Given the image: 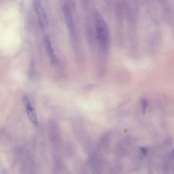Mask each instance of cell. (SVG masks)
<instances>
[{
    "label": "cell",
    "mask_w": 174,
    "mask_h": 174,
    "mask_svg": "<svg viewBox=\"0 0 174 174\" xmlns=\"http://www.w3.org/2000/svg\"><path fill=\"white\" fill-rule=\"evenodd\" d=\"M33 6L40 25L42 28H45L47 26L48 21L46 14L42 5L39 1H34L33 2Z\"/></svg>",
    "instance_id": "7a4b0ae2"
},
{
    "label": "cell",
    "mask_w": 174,
    "mask_h": 174,
    "mask_svg": "<svg viewBox=\"0 0 174 174\" xmlns=\"http://www.w3.org/2000/svg\"><path fill=\"white\" fill-rule=\"evenodd\" d=\"M63 12L66 22L68 25L71 32H75L72 13L69 5L65 3L63 7Z\"/></svg>",
    "instance_id": "277c9868"
},
{
    "label": "cell",
    "mask_w": 174,
    "mask_h": 174,
    "mask_svg": "<svg viewBox=\"0 0 174 174\" xmlns=\"http://www.w3.org/2000/svg\"><path fill=\"white\" fill-rule=\"evenodd\" d=\"M93 21L97 41L101 52L107 54L109 50L110 35L107 22L100 13L97 10L93 11Z\"/></svg>",
    "instance_id": "6da1fadb"
},
{
    "label": "cell",
    "mask_w": 174,
    "mask_h": 174,
    "mask_svg": "<svg viewBox=\"0 0 174 174\" xmlns=\"http://www.w3.org/2000/svg\"><path fill=\"white\" fill-rule=\"evenodd\" d=\"M141 104L142 112L144 113L148 105L147 100L145 98L142 99L141 100Z\"/></svg>",
    "instance_id": "8992f818"
},
{
    "label": "cell",
    "mask_w": 174,
    "mask_h": 174,
    "mask_svg": "<svg viewBox=\"0 0 174 174\" xmlns=\"http://www.w3.org/2000/svg\"><path fill=\"white\" fill-rule=\"evenodd\" d=\"M23 101L29 119L35 125L38 126V123L37 113L35 109L33 107L28 96L25 95L23 97Z\"/></svg>",
    "instance_id": "3957f363"
},
{
    "label": "cell",
    "mask_w": 174,
    "mask_h": 174,
    "mask_svg": "<svg viewBox=\"0 0 174 174\" xmlns=\"http://www.w3.org/2000/svg\"><path fill=\"white\" fill-rule=\"evenodd\" d=\"M1 174H9L6 169H3L1 172Z\"/></svg>",
    "instance_id": "ba28073f"
},
{
    "label": "cell",
    "mask_w": 174,
    "mask_h": 174,
    "mask_svg": "<svg viewBox=\"0 0 174 174\" xmlns=\"http://www.w3.org/2000/svg\"><path fill=\"white\" fill-rule=\"evenodd\" d=\"M44 44L47 54L50 58L51 62L53 63H56V56L54 53V49L53 48L50 38L48 36H46L45 37Z\"/></svg>",
    "instance_id": "5b68a950"
},
{
    "label": "cell",
    "mask_w": 174,
    "mask_h": 174,
    "mask_svg": "<svg viewBox=\"0 0 174 174\" xmlns=\"http://www.w3.org/2000/svg\"><path fill=\"white\" fill-rule=\"evenodd\" d=\"M140 151L141 154H142V155L145 156L147 154V150L145 148L141 147L140 149Z\"/></svg>",
    "instance_id": "52a82bcc"
},
{
    "label": "cell",
    "mask_w": 174,
    "mask_h": 174,
    "mask_svg": "<svg viewBox=\"0 0 174 174\" xmlns=\"http://www.w3.org/2000/svg\"><path fill=\"white\" fill-rule=\"evenodd\" d=\"M172 152H173V156L174 157V148L173 149V151H172Z\"/></svg>",
    "instance_id": "9c48e42d"
}]
</instances>
